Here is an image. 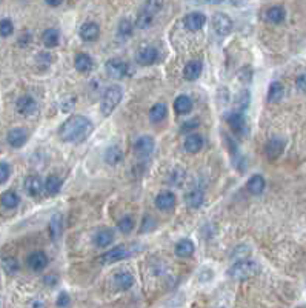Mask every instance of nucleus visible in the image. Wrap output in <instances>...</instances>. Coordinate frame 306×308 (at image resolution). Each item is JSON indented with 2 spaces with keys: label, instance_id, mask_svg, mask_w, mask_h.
I'll return each mask as SVG.
<instances>
[{
  "label": "nucleus",
  "instance_id": "1",
  "mask_svg": "<svg viewBox=\"0 0 306 308\" xmlns=\"http://www.w3.org/2000/svg\"><path fill=\"white\" fill-rule=\"evenodd\" d=\"M94 131V123L85 116H71L59 128V137L63 142L79 145L85 142Z\"/></svg>",
  "mask_w": 306,
  "mask_h": 308
},
{
  "label": "nucleus",
  "instance_id": "2",
  "mask_svg": "<svg viewBox=\"0 0 306 308\" xmlns=\"http://www.w3.org/2000/svg\"><path fill=\"white\" fill-rule=\"evenodd\" d=\"M162 6H163V0H146L137 16V20H135L137 28H140V30L149 28L159 14V11L162 9Z\"/></svg>",
  "mask_w": 306,
  "mask_h": 308
},
{
  "label": "nucleus",
  "instance_id": "3",
  "mask_svg": "<svg viewBox=\"0 0 306 308\" xmlns=\"http://www.w3.org/2000/svg\"><path fill=\"white\" fill-rule=\"evenodd\" d=\"M259 273V265L253 260H239L228 270V276L234 281H246L249 277H254Z\"/></svg>",
  "mask_w": 306,
  "mask_h": 308
},
{
  "label": "nucleus",
  "instance_id": "4",
  "mask_svg": "<svg viewBox=\"0 0 306 308\" xmlns=\"http://www.w3.org/2000/svg\"><path fill=\"white\" fill-rule=\"evenodd\" d=\"M123 97V90L119 85H113L109 87L105 93H103V99H102V105H100V111L105 117L111 116L114 113V109L119 106V103L122 102Z\"/></svg>",
  "mask_w": 306,
  "mask_h": 308
},
{
  "label": "nucleus",
  "instance_id": "5",
  "mask_svg": "<svg viewBox=\"0 0 306 308\" xmlns=\"http://www.w3.org/2000/svg\"><path fill=\"white\" fill-rule=\"evenodd\" d=\"M132 248L127 247V245H117L114 248L108 250L105 255H102L100 257V262L105 263V265H109V263H116V262H120L123 259H127L132 255Z\"/></svg>",
  "mask_w": 306,
  "mask_h": 308
},
{
  "label": "nucleus",
  "instance_id": "6",
  "mask_svg": "<svg viewBox=\"0 0 306 308\" xmlns=\"http://www.w3.org/2000/svg\"><path fill=\"white\" fill-rule=\"evenodd\" d=\"M213 28H214V31H216L217 36L226 37L228 34H231L234 23H232V19L228 16V14L217 12V14H214V17H213Z\"/></svg>",
  "mask_w": 306,
  "mask_h": 308
},
{
  "label": "nucleus",
  "instance_id": "7",
  "mask_svg": "<svg viewBox=\"0 0 306 308\" xmlns=\"http://www.w3.org/2000/svg\"><path fill=\"white\" fill-rule=\"evenodd\" d=\"M105 71L111 79H123L130 71V65L122 59H109L105 63Z\"/></svg>",
  "mask_w": 306,
  "mask_h": 308
},
{
  "label": "nucleus",
  "instance_id": "8",
  "mask_svg": "<svg viewBox=\"0 0 306 308\" xmlns=\"http://www.w3.org/2000/svg\"><path fill=\"white\" fill-rule=\"evenodd\" d=\"M160 57V52L156 47H145L137 54V63L142 66H151L154 65Z\"/></svg>",
  "mask_w": 306,
  "mask_h": 308
},
{
  "label": "nucleus",
  "instance_id": "9",
  "mask_svg": "<svg viewBox=\"0 0 306 308\" xmlns=\"http://www.w3.org/2000/svg\"><path fill=\"white\" fill-rule=\"evenodd\" d=\"M228 125L229 128L234 134L237 136H246L248 133V125H246V120L243 117L242 113H239V111H235V113L229 114L228 117Z\"/></svg>",
  "mask_w": 306,
  "mask_h": 308
},
{
  "label": "nucleus",
  "instance_id": "10",
  "mask_svg": "<svg viewBox=\"0 0 306 308\" xmlns=\"http://www.w3.org/2000/svg\"><path fill=\"white\" fill-rule=\"evenodd\" d=\"M16 108L22 116H31L33 113H36L37 109V103L34 101V97L30 94H23L20 96L17 102H16Z\"/></svg>",
  "mask_w": 306,
  "mask_h": 308
},
{
  "label": "nucleus",
  "instance_id": "11",
  "mask_svg": "<svg viewBox=\"0 0 306 308\" xmlns=\"http://www.w3.org/2000/svg\"><path fill=\"white\" fill-rule=\"evenodd\" d=\"M48 262H49V259L44 251H34V253L28 256V267L36 273L45 270L48 267Z\"/></svg>",
  "mask_w": 306,
  "mask_h": 308
},
{
  "label": "nucleus",
  "instance_id": "12",
  "mask_svg": "<svg viewBox=\"0 0 306 308\" xmlns=\"http://www.w3.org/2000/svg\"><path fill=\"white\" fill-rule=\"evenodd\" d=\"M80 39L85 42H94L100 36V26L95 22H85L79 30Z\"/></svg>",
  "mask_w": 306,
  "mask_h": 308
},
{
  "label": "nucleus",
  "instance_id": "13",
  "mask_svg": "<svg viewBox=\"0 0 306 308\" xmlns=\"http://www.w3.org/2000/svg\"><path fill=\"white\" fill-rule=\"evenodd\" d=\"M175 194L171 191H162L157 194L156 198V206L160 209V211H171L175 206Z\"/></svg>",
  "mask_w": 306,
  "mask_h": 308
},
{
  "label": "nucleus",
  "instance_id": "14",
  "mask_svg": "<svg viewBox=\"0 0 306 308\" xmlns=\"http://www.w3.org/2000/svg\"><path fill=\"white\" fill-rule=\"evenodd\" d=\"M283 150H285V142L282 141V139H279V137L271 139V141L265 147V153H266V156H268L269 160L279 159L283 154Z\"/></svg>",
  "mask_w": 306,
  "mask_h": 308
},
{
  "label": "nucleus",
  "instance_id": "15",
  "mask_svg": "<svg viewBox=\"0 0 306 308\" xmlns=\"http://www.w3.org/2000/svg\"><path fill=\"white\" fill-rule=\"evenodd\" d=\"M183 22H185L186 30H189V31H199V30H202L203 25L206 23V17H205V14L194 11V12H189L188 14Z\"/></svg>",
  "mask_w": 306,
  "mask_h": 308
},
{
  "label": "nucleus",
  "instance_id": "16",
  "mask_svg": "<svg viewBox=\"0 0 306 308\" xmlns=\"http://www.w3.org/2000/svg\"><path fill=\"white\" fill-rule=\"evenodd\" d=\"M6 141L11 147L20 148L28 141V133L25 128H12V130H9L8 136H6Z\"/></svg>",
  "mask_w": 306,
  "mask_h": 308
},
{
  "label": "nucleus",
  "instance_id": "17",
  "mask_svg": "<svg viewBox=\"0 0 306 308\" xmlns=\"http://www.w3.org/2000/svg\"><path fill=\"white\" fill-rule=\"evenodd\" d=\"M154 148H156V142H154V139H152L151 136L138 137L135 145H134L135 153H138L140 156H148V154H151L152 151H154Z\"/></svg>",
  "mask_w": 306,
  "mask_h": 308
},
{
  "label": "nucleus",
  "instance_id": "18",
  "mask_svg": "<svg viewBox=\"0 0 306 308\" xmlns=\"http://www.w3.org/2000/svg\"><path fill=\"white\" fill-rule=\"evenodd\" d=\"M113 284L120 291L130 290L134 285V276L131 273H128V271H119L113 277Z\"/></svg>",
  "mask_w": 306,
  "mask_h": 308
},
{
  "label": "nucleus",
  "instance_id": "19",
  "mask_svg": "<svg viewBox=\"0 0 306 308\" xmlns=\"http://www.w3.org/2000/svg\"><path fill=\"white\" fill-rule=\"evenodd\" d=\"M25 190L31 198H36V196H39L42 193V190H44V182H42V179L39 176L31 174L25 179Z\"/></svg>",
  "mask_w": 306,
  "mask_h": 308
},
{
  "label": "nucleus",
  "instance_id": "20",
  "mask_svg": "<svg viewBox=\"0 0 306 308\" xmlns=\"http://www.w3.org/2000/svg\"><path fill=\"white\" fill-rule=\"evenodd\" d=\"M205 141H203V137L199 134V133H191L189 136H186L185 139V142H183V147L188 153L191 154H196L202 150Z\"/></svg>",
  "mask_w": 306,
  "mask_h": 308
},
{
  "label": "nucleus",
  "instance_id": "21",
  "mask_svg": "<svg viewBox=\"0 0 306 308\" xmlns=\"http://www.w3.org/2000/svg\"><path fill=\"white\" fill-rule=\"evenodd\" d=\"M266 188V182H265V177L260 176V174H254L248 179V184H246V190L257 196V194H262L263 191H265Z\"/></svg>",
  "mask_w": 306,
  "mask_h": 308
},
{
  "label": "nucleus",
  "instance_id": "22",
  "mask_svg": "<svg viewBox=\"0 0 306 308\" xmlns=\"http://www.w3.org/2000/svg\"><path fill=\"white\" fill-rule=\"evenodd\" d=\"M74 66L80 73H89V71H92V68H94V62L88 54L79 52V54H76V57H74Z\"/></svg>",
  "mask_w": 306,
  "mask_h": 308
},
{
  "label": "nucleus",
  "instance_id": "23",
  "mask_svg": "<svg viewBox=\"0 0 306 308\" xmlns=\"http://www.w3.org/2000/svg\"><path fill=\"white\" fill-rule=\"evenodd\" d=\"M92 241H94L95 247H108L114 241V233H113V230H109V228H102L94 234Z\"/></svg>",
  "mask_w": 306,
  "mask_h": 308
},
{
  "label": "nucleus",
  "instance_id": "24",
  "mask_svg": "<svg viewBox=\"0 0 306 308\" xmlns=\"http://www.w3.org/2000/svg\"><path fill=\"white\" fill-rule=\"evenodd\" d=\"M203 65L200 60H191L186 63L185 69H183V76L186 80H197L202 74Z\"/></svg>",
  "mask_w": 306,
  "mask_h": 308
},
{
  "label": "nucleus",
  "instance_id": "25",
  "mask_svg": "<svg viewBox=\"0 0 306 308\" xmlns=\"http://www.w3.org/2000/svg\"><path fill=\"white\" fill-rule=\"evenodd\" d=\"M192 108V99L186 94L178 96L174 101V111L177 114H188Z\"/></svg>",
  "mask_w": 306,
  "mask_h": 308
},
{
  "label": "nucleus",
  "instance_id": "26",
  "mask_svg": "<svg viewBox=\"0 0 306 308\" xmlns=\"http://www.w3.org/2000/svg\"><path fill=\"white\" fill-rule=\"evenodd\" d=\"M185 201H186L188 206H191V208H200L203 205V202H205V194L199 188H192L185 196Z\"/></svg>",
  "mask_w": 306,
  "mask_h": 308
},
{
  "label": "nucleus",
  "instance_id": "27",
  "mask_svg": "<svg viewBox=\"0 0 306 308\" xmlns=\"http://www.w3.org/2000/svg\"><path fill=\"white\" fill-rule=\"evenodd\" d=\"M283 96H285V87H283V83L280 82H272L269 88H268V101L271 103H277V102H280L283 99Z\"/></svg>",
  "mask_w": 306,
  "mask_h": 308
},
{
  "label": "nucleus",
  "instance_id": "28",
  "mask_svg": "<svg viewBox=\"0 0 306 308\" xmlns=\"http://www.w3.org/2000/svg\"><path fill=\"white\" fill-rule=\"evenodd\" d=\"M0 204H2V206H5L6 209H14V208L19 206L20 198H19V194L16 191L8 190L2 194V198H0Z\"/></svg>",
  "mask_w": 306,
  "mask_h": 308
},
{
  "label": "nucleus",
  "instance_id": "29",
  "mask_svg": "<svg viewBox=\"0 0 306 308\" xmlns=\"http://www.w3.org/2000/svg\"><path fill=\"white\" fill-rule=\"evenodd\" d=\"M42 40H44L45 47L54 48V47H57L60 42V33L55 30V28H48V30H45L44 34H42Z\"/></svg>",
  "mask_w": 306,
  "mask_h": 308
},
{
  "label": "nucleus",
  "instance_id": "30",
  "mask_svg": "<svg viewBox=\"0 0 306 308\" xmlns=\"http://www.w3.org/2000/svg\"><path fill=\"white\" fill-rule=\"evenodd\" d=\"M265 17L269 23H274V25H279L285 20L286 17V12L282 6H272L266 11Z\"/></svg>",
  "mask_w": 306,
  "mask_h": 308
},
{
  "label": "nucleus",
  "instance_id": "31",
  "mask_svg": "<svg viewBox=\"0 0 306 308\" xmlns=\"http://www.w3.org/2000/svg\"><path fill=\"white\" fill-rule=\"evenodd\" d=\"M194 250H196V248H194V244L189 239H182V241H178V244L175 245V253L180 257H189V256H192L194 255Z\"/></svg>",
  "mask_w": 306,
  "mask_h": 308
},
{
  "label": "nucleus",
  "instance_id": "32",
  "mask_svg": "<svg viewBox=\"0 0 306 308\" xmlns=\"http://www.w3.org/2000/svg\"><path fill=\"white\" fill-rule=\"evenodd\" d=\"M45 190H46V193L48 194H51V196H54V194H59L60 193V190H62V179L59 177V176H49L48 179H46V182H45Z\"/></svg>",
  "mask_w": 306,
  "mask_h": 308
},
{
  "label": "nucleus",
  "instance_id": "33",
  "mask_svg": "<svg viewBox=\"0 0 306 308\" xmlns=\"http://www.w3.org/2000/svg\"><path fill=\"white\" fill-rule=\"evenodd\" d=\"M123 157V154H122V150L116 145L113 147H109L105 153V160L108 165H117Z\"/></svg>",
  "mask_w": 306,
  "mask_h": 308
},
{
  "label": "nucleus",
  "instance_id": "34",
  "mask_svg": "<svg viewBox=\"0 0 306 308\" xmlns=\"http://www.w3.org/2000/svg\"><path fill=\"white\" fill-rule=\"evenodd\" d=\"M149 117L152 122H160L166 117V105L165 103H156L149 111Z\"/></svg>",
  "mask_w": 306,
  "mask_h": 308
},
{
  "label": "nucleus",
  "instance_id": "35",
  "mask_svg": "<svg viewBox=\"0 0 306 308\" xmlns=\"http://www.w3.org/2000/svg\"><path fill=\"white\" fill-rule=\"evenodd\" d=\"M2 267L8 274H16L19 271V262L16 257L12 256H5L2 259Z\"/></svg>",
  "mask_w": 306,
  "mask_h": 308
},
{
  "label": "nucleus",
  "instance_id": "36",
  "mask_svg": "<svg viewBox=\"0 0 306 308\" xmlns=\"http://www.w3.org/2000/svg\"><path fill=\"white\" fill-rule=\"evenodd\" d=\"M117 31H119V34H120L122 37H130V36L132 34V31H134V25H132L131 20L123 19V20L119 22Z\"/></svg>",
  "mask_w": 306,
  "mask_h": 308
},
{
  "label": "nucleus",
  "instance_id": "37",
  "mask_svg": "<svg viewBox=\"0 0 306 308\" xmlns=\"http://www.w3.org/2000/svg\"><path fill=\"white\" fill-rule=\"evenodd\" d=\"M117 228L122 231V233H131L132 231V228H134V220L130 217V216H125V217H122L119 222H117Z\"/></svg>",
  "mask_w": 306,
  "mask_h": 308
},
{
  "label": "nucleus",
  "instance_id": "38",
  "mask_svg": "<svg viewBox=\"0 0 306 308\" xmlns=\"http://www.w3.org/2000/svg\"><path fill=\"white\" fill-rule=\"evenodd\" d=\"M14 33V23L9 19L0 20V37H8Z\"/></svg>",
  "mask_w": 306,
  "mask_h": 308
},
{
  "label": "nucleus",
  "instance_id": "39",
  "mask_svg": "<svg viewBox=\"0 0 306 308\" xmlns=\"http://www.w3.org/2000/svg\"><path fill=\"white\" fill-rule=\"evenodd\" d=\"M62 219H60V216H55L52 220H51V225H49V234L52 236V237H57L59 234H60V231H62Z\"/></svg>",
  "mask_w": 306,
  "mask_h": 308
},
{
  "label": "nucleus",
  "instance_id": "40",
  "mask_svg": "<svg viewBox=\"0 0 306 308\" xmlns=\"http://www.w3.org/2000/svg\"><path fill=\"white\" fill-rule=\"evenodd\" d=\"M237 106L240 109V113L249 106V91H246V90L240 91V94L237 96Z\"/></svg>",
  "mask_w": 306,
  "mask_h": 308
},
{
  "label": "nucleus",
  "instance_id": "41",
  "mask_svg": "<svg viewBox=\"0 0 306 308\" xmlns=\"http://www.w3.org/2000/svg\"><path fill=\"white\" fill-rule=\"evenodd\" d=\"M11 176V168L8 163L0 162V184H5Z\"/></svg>",
  "mask_w": 306,
  "mask_h": 308
},
{
  "label": "nucleus",
  "instance_id": "42",
  "mask_svg": "<svg viewBox=\"0 0 306 308\" xmlns=\"http://www.w3.org/2000/svg\"><path fill=\"white\" fill-rule=\"evenodd\" d=\"M69 304H71V298H69V295L66 291H62L59 295V298H57V301H55V305H57L59 308H68Z\"/></svg>",
  "mask_w": 306,
  "mask_h": 308
},
{
  "label": "nucleus",
  "instance_id": "43",
  "mask_svg": "<svg viewBox=\"0 0 306 308\" xmlns=\"http://www.w3.org/2000/svg\"><path fill=\"white\" fill-rule=\"evenodd\" d=\"M52 55L51 54H48V52H40L39 55H37V63L39 65H44V66H48V65H51L52 63Z\"/></svg>",
  "mask_w": 306,
  "mask_h": 308
},
{
  "label": "nucleus",
  "instance_id": "44",
  "mask_svg": "<svg viewBox=\"0 0 306 308\" xmlns=\"http://www.w3.org/2000/svg\"><path fill=\"white\" fill-rule=\"evenodd\" d=\"M44 282H45V285H48V287H54L55 284H57L59 282V277L57 276H45V279H44Z\"/></svg>",
  "mask_w": 306,
  "mask_h": 308
},
{
  "label": "nucleus",
  "instance_id": "45",
  "mask_svg": "<svg viewBox=\"0 0 306 308\" xmlns=\"http://www.w3.org/2000/svg\"><path fill=\"white\" fill-rule=\"evenodd\" d=\"M296 87H297L302 93L305 91V74L297 76V79H296Z\"/></svg>",
  "mask_w": 306,
  "mask_h": 308
},
{
  "label": "nucleus",
  "instance_id": "46",
  "mask_svg": "<svg viewBox=\"0 0 306 308\" xmlns=\"http://www.w3.org/2000/svg\"><path fill=\"white\" fill-rule=\"evenodd\" d=\"M196 127H199V122H197L196 119H192L189 123H185V125H183V127H182V130H186V131H189V130L196 128Z\"/></svg>",
  "mask_w": 306,
  "mask_h": 308
},
{
  "label": "nucleus",
  "instance_id": "47",
  "mask_svg": "<svg viewBox=\"0 0 306 308\" xmlns=\"http://www.w3.org/2000/svg\"><path fill=\"white\" fill-rule=\"evenodd\" d=\"M46 2V5H49V6H59V5H62L63 3V0H45Z\"/></svg>",
  "mask_w": 306,
  "mask_h": 308
},
{
  "label": "nucleus",
  "instance_id": "48",
  "mask_svg": "<svg viewBox=\"0 0 306 308\" xmlns=\"http://www.w3.org/2000/svg\"><path fill=\"white\" fill-rule=\"evenodd\" d=\"M208 3H211V5H220L221 2H223V0H206Z\"/></svg>",
  "mask_w": 306,
  "mask_h": 308
}]
</instances>
